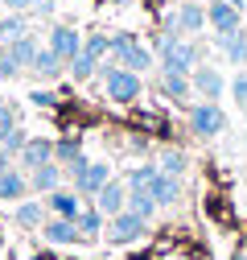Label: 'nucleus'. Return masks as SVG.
<instances>
[{"label":"nucleus","mask_w":247,"mask_h":260,"mask_svg":"<svg viewBox=\"0 0 247 260\" xmlns=\"http://www.w3.org/2000/svg\"><path fill=\"white\" fill-rule=\"evenodd\" d=\"M99 87H103V95L111 104H119V108H132V104H140V95H144V75H136V71H124V67H115V62H99Z\"/></svg>","instance_id":"nucleus-1"},{"label":"nucleus","mask_w":247,"mask_h":260,"mask_svg":"<svg viewBox=\"0 0 247 260\" xmlns=\"http://www.w3.org/2000/svg\"><path fill=\"white\" fill-rule=\"evenodd\" d=\"M107 62H115V67H124V71H136V75H148L152 67H157V54H152V46L140 42L136 34L119 29V34H111V54H107Z\"/></svg>","instance_id":"nucleus-2"},{"label":"nucleus","mask_w":247,"mask_h":260,"mask_svg":"<svg viewBox=\"0 0 247 260\" xmlns=\"http://www.w3.org/2000/svg\"><path fill=\"white\" fill-rule=\"evenodd\" d=\"M62 170H66V186L78 190L87 203H91V199H95V194L111 182V166H107V161H91L87 153H78L70 166H62Z\"/></svg>","instance_id":"nucleus-3"},{"label":"nucleus","mask_w":247,"mask_h":260,"mask_svg":"<svg viewBox=\"0 0 247 260\" xmlns=\"http://www.w3.org/2000/svg\"><path fill=\"white\" fill-rule=\"evenodd\" d=\"M185 120H190V133L198 141H214V137L227 133V112L219 104H206V100H198V104L185 108Z\"/></svg>","instance_id":"nucleus-4"},{"label":"nucleus","mask_w":247,"mask_h":260,"mask_svg":"<svg viewBox=\"0 0 247 260\" xmlns=\"http://www.w3.org/2000/svg\"><path fill=\"white\" fill-rule=\"evenodd\" d=\"M144 236H148V219H140V215H132V211H119V215H111V219L103 223V240L115 244V248L140 244Z\"/></svg>","instance_id":"nucleus-5"},{"label":"nucleus","mask_w":247,"mask_h":260,"mask_svg":"<svg viewBox=\"0 0 247 260\" xmlns=\"http://www.w3.org/2000/svg\"><path fill=\"white\" fill-rule=\"evenodd\" d=\"M157 62L169 75H194V67H202V46L190 42V38H177L165 54H157Z\"/></svg>","instance_id":"nucleus-6"},{"label":"nucleus","mask_w":247,"mask_h":260,"mask_svg":"<svg viewBox=\"0 0 247 260\" xmlns=\"http://www.w3.org/2000/svg\"><path fill=\"white\" fill-rule=\"evenodd\" d=\"M161 25H169V29H177L181 38H198L202 29H206V5L202 0H190V5H177Z\"/></svg>","instance_id":"nucleus-7"},{"label":"nucleus","mask_w":247,"mask_h":260,"mask_svg":"<svg viewBox=\"0 0 247 260\" xmlns=\"http://www.w3.org/2000/svg\"><path fill=\"white\" fill-rule=\"evenodd\" d=\"M206 29L214 38L239 34V29H243V13L231 5V0H214V5H206Z\"/></svg>","instance_id":"nucleus-8"},{"label":"nucleus","mask_w":247,"mask_h":260,"mask_svg":"<svg viewBox=\"0 0 247 260\" xmlns=\"http://www.w3.org/2000/svg\"><path fill=\"white\" fill-rule=\"evenodd\" d=\"M190 87H194V95L198 100H206V104H219L223 100V91H227V79H223V71H214V67H194V75H190Z\"/></svg>","instance_id":"nucleus-9"},{"label":"nucleus","mask_w":247,"mask_h":260,"mask_svg":"<svg viewBox=\"0 0 247 260\" xmlns=\"http://www.w3.org/2000/svg\"><path fill=\"white\" fill-rule=\"evenodd\" d=\"M46 46L62 58V62H70L78 50H83V34L74 25H66V21H58V25H50V38H46Z\"/></svg>","instance_id":"nucleus-10"},{"label":"nucleus","mask_w":247,"mask_h":260,"mask_svg":"<svg viewBox=\"0 0 247 260\" xmlns=\"http://www.w3.org/2000/svg\"><path fill=\"white\" fill-rule=\"evenodd\" d=\"M50 161H54V141H50V137H29V141H25V149L17 153V170L33 174V170L50 166Z\"/></svg>","instance_id":"nucleus-11"},{"label":"nucleus","mask_w":247,"mask_h":260,"mask_svg":"<svg viewBox=\"0 0 247 260\" xmlns=\"http://www.w3.org/2000/svg\"><path fill=\"white\" fill-rule=\"evenodd\" d=\"M46 211L50 215H58V219H78V211H83V194L78 190H70V186H62V190H54V194H46Z\"/></svg>","instance_id":"nucleus-12"},{"label":"nucleus","mask_w":247,"mask_h":260,"mask_svg":"<svg viewBox=\"0 0 247 260\" xmlns=\"http://www.w3.org/2000/svg\"><path fill=\"white\" fill-rule=\"evenodd\" d=\"M91 203H95L107 219L111 215H119V211H128V182H119V178H111L99 194H95V199H91Z\"/></svg>","instance_id":"nucleus-13"},{"label":"nucleus","mask_w":247,"mask_h":260,"mask_svg":"<svg viewBox=\"0 0 247 260\" xmlns=\"http://www.w3.org/2000/svg\"><path fill=\"white\" fill-rule=\"evenodd\" d=\"M42 240H46V244H58V248H66V244H83L78 223H74V219H58V215H50V219L42 223Z\"/></svg>","instance_id":"nucleus-14"},{"label":"nucleus","mask_w":247,"mask_h":260,"mask_svg":"<svg viewBox=\"0 0 247 260\" xmlns=\"http://www.w3.org/2000/svg\"><path fill=\"white\" fill-rule=\"evenodd\" d=\"M62 186H66V170H62L58 161H50V166H42V170L29 174V190H33L37 199H46V194H54Z\"/></svg>","instance_id":"nucleus-15"},{"label":"nucleus","mask_w":247,"mask_h":260,"mask_svg":"<svg viewBox=\"0 0 247 260\" xmlns=\"http://www.w3.org/2000/svg\"><path fill=\"white\" fill-rule=\"evenodd\" d=\"M157 87H161V95H165V100H169V104H177V108H190V100H194L190 75H169V71H161Z\"/></svg>","instance_id":"nucleus-16"},{"label":"nucleus","mask_w":247,"mask_h":260,"mask_svg":"<svg viewBox=\"0 0 247 260\" xmlns=\"http://www.w3.org/2000/svg\"><path fill=\"white\" fill-rule=\"evenodd\" d=\"M29 194H33V190H29V174L25 170H5V174H0V203H21V199H29Z\"/></svg>","instance_id":"nucleus-17"},{"label":"nucleus","mask_w":247,"mask_h":260,"mask_svg":"<svg viewBox=\"0 0 247 260\" xmlns=\"http://www.w3.org/2000/svg\"><path fill=\"white\" fill-rule=\"evenodd\" d=\"M0 50H5L13 62H17V67L21 71H29V67H33V58H37V50H42V42L33 38V34H21V38H13V42H5V46H0Z\"/></svg>","instance_id":"nucleus-18"},{"label":"nucleus","mask_w":247,"mask_h":260,"mask_svg":"<svg viewBox=\"0 0 247 260\" xmlns=\"http://www.w3.org/2000/svg\"><path fill=\"white\" fill-rule=\"evenodd\" d=\"M29 75L42 79V83H54V79L66 75V62H62L50 46H42V50H37V58H33V67H29Z\"/></svg>","instance_id":"nucleus-19"},{"label":"nucleus","mask_w":247,"mask_h":260,"mask_svg":"<svg viewBox=\"0 0 247 260\" xmlns=\"http://www.w3.org/2000/svg\"><path fill=\"white\" fill-rule=\"evenodd\" d=\"M148 194L157 199V207H161V211H169V207H177V203H181V178L157 174V178H152V186H148Z\"/></svg>","instance_id":"nucleus-20"},{"label":"nucleus","mask_w":247,"mask_h":260,"mask_svg":"<svg viewBox=\"0 0 247 260\" xmlns=\"http://www.w3.org/2000/svg\"><path fill=\"white\" fill-rule=\"evenodd\" d=\"M214 46L223 50V58L231 62L235 71L247 67V29H239V34H227V38H214Z\"/></svg>","instance_id":"nucleus-21"},{"label":"nucleus","mask_w":247,"mask_h":260,"mask_svg":"<svg viewBox=\"0 0 247 260\" xmlns=\"http://www.w3.org/2000/svg\"><path fill=\"white\" fill-rule=\"evenodd\" d=\"M13 219H17V227H42L46 219H50V211H46V203L42 199H21L17 203V211H13Z\"/></svg>","instance_id":"nucleus-22"},{"label":"nucleus","mask_w":247,"mask_h":260,"mask_svg":"<svg viewBox=\"0 0 247 260\" xmlns=\"http://www.w3.org/2000/svg\"><path fill=\"white\" fill-rule=\"evenodd\" d=\"M103 219H107V215H103L95 203H83V211H78V219H74V223H78V236H83V244L103 236Z\"/></svg>","instance_id":"nucleus-23"},{"label":"nucleus","mask_w":247,"mask_h":260,"mask_svg":"<svg viewBox=\"0 0 247 260\" xmlns=\"http://www.w3.org/2000/svg\"><path fill=\"white\" fill-rule=\"evenodd\" d=\"M157 170H161V174H169V178H181L185 170H190V157H185V149L169 145V149H161V153H157Z\"/></svg>","instance_id":"nucleus-24"},{"label":"nucleus","mask_w":247,"mask_h":260,"mask_svg":"<svg viewBox=\"0 0 247 260\" xmlns=\"http://www.w3.org/2000/svg\"><path fill=\"white\" fill-rule=\"evenodd\" d=\"M66 75H70L74 83H87V79H95V75H99V58H91L87 50H78V54L66 62Z\"/></svg>","instance_id":"nucleus-25"},{"label":"nucleus","mask_w":247,"mask_h":260,"mask_svg":"<svg viewBox=\"0 0 247 260\" xmlns=\"http://www.w3.org/2000/svg\"><path fill=\"white\" fill-rule=\"evenodd\" d=\"M21 34H29V13H9V17H0V46L13 42V38H21Z\"/></svg>","instance_id":"nucleus-26"},{"label":"nucleus","mask_w":247,"mask_h":260,"mask_svg":"<svg viewBox=\"0 0 247 260\" xmlns=\"http://www.w3.org/2000/svg\"><path fill=\"white\" fill-rule=\"evenodd\" d=\"M128 211H132V215H140V219H152L161 207H157V199H152L148 190H128Z\"/></svg>","instance_id":"nucleus-27"},{"label":"nucleus","mask_w":247,"mask_h":260,"mask_svg":"<svg viewBox=\"0 0 247 260\" xmlns=\"http://www.w3.org/2000/svg\"><path fill=\"white\" fill-rule=\"evenodd\" d=\"M157 174H161V170H157V161H144V166H136V170L124 178V182H128V190H148Z\"/></svg>","instance_id":"nucleus-28"},{"label":"nucleus","mask_w":247,"mask_h":260,"mask_svg":"<svg viewBox=\"0 0 247 260\" xmlns=\"http://www.w3.org/2000/svg\"><path fill=\"white\" fill-rule=\"evenodd\" d=\"M83 50H87L91 58H99V62H103V58L111 54V34H103V29H95V34H87V38H83Z\"/></svg>","instance_id":"nucleus-29"},{"label":"nucleus","mask_w":247,"mask_h":260,"mask_svg":"<svg viewBox=\"0 0 247 260\" xmlns=\"http://www.w3.org/2000/svg\"><path fill=\"white\" fill-rule=\"evenodd\" d=\"M78 153H83V141H78V137H62V141H54V161H58V166H70Z\"/></svg>","instance_id":"nucleus-30"},{"label":"nucleus","mask_w":247,"mask_h":260,"mask_svg":"<svg viewBox=\"0 0 247 260\" xmlns=\"http://www.w3.org/2000/svg\"><path fill=\"white\" fill-rule=\"evenodd\" d=\"M227 87H231L235 108H239V112H247V67H243V71H235V79H231Z\"/></svg>","instance_id":"nucleus-31"},{"label":"nucleus","mask_w":247,"mask_h":260,"mask_svg":"<svg viewBox=\"0 0 247 260\" xmlns=\"http://www.w3.org/2000/svg\"><path fill=\"white\" fill-rule=\"evenodd\" d=\"M13 128H17V108L5 100V95H0V145L9 141V133H13Z\"/></svg>","instance_id":"nucleus-32"},{"label":"nucleus","mask_w":247,"mask_h":260,"mask_svg":"<svg viewBox=\"0 0 247 260\" xmlns=\"http://www.w3.org/2000/svg\"><path fill=\"white\" fill-rule=\"evenodd\" d=\"M25 141H29V133H25V128H21V124H17V128H13V133H9V141H5V149H9L13 157H17V153L25 149Z\"/></svg>","instance_id":"nucleus-33"},{"label":"nucleus","mask_w":247,"mask_h":260,"mask_svg":"<svg viewBox=\"0 0 247 260\" xmlns=\"http://www.w3.org/2000/svg\"><path fill=\"white\" fill-rule=\"evenodd\" d=\"M21 75H25V71L17 67V62H13L5 50H0V79H21Z\"/></svg>","instance_id":"nucleus-34"},{"label":"nucleus","mask_w":247,"mask_h":260,"mask_svg":"<svg viewBox=\"0 0 247 260\" xmlns=\"http://www.w3.org/2000/svg\"><path fill=\"white\" fill-rule=\"evenodd\" d=\"M29 100H33L37 108H58V95H54V91H42V87H37L33 95H29Z\"/></svg>","instance_id":"nucleus-35"},{"label":"nucleus","mask_w":247,"mask_h":260,"mask_svg":"<svg viewBox=\"0 0 247 260\" xmlns=\"http://www.w3.org/2000/svg\"><path fill=\"white\" fill-rule=\"evenodd\" d=\"M0 5H5L9 13H29V9H33V0H0Z\"/></svg>","instance_id":"nucleus-36"},{"label":"nucleus","mask_w":247,"mask_h":260,"mask_svg":"<svg viewBox=\"0 0 247 260\" xmlns=\"http://www.w3.org/2000/svg\"><path fill=\"white\" fill-rule=\"evenodd\" d=\"M29 13H37V17H50L54 13V0H33V9Z\"/></svg>","instance_id":"nucleus-37"},{"label":"nucleus","mask_w":247,"mask_h":260,"mask_svg":"<svg viewBox=\"0 0 247 260\" xmlns=\"http://www.w3.org/2000/svg\"><path fill=\"white\" fill-rule=\"evenodd\" d=\"M13 166H17V157H13L5 145H0V174H5V170H13Z\"/></svg>","instance_id":"nucleus-38"},{"label":"nucleus","mask_w":247,"mask_h":260,"mask_svg":"<svg viewBox=\"0 0 247 260\" xmlns=\"http://www.w3.org/2000/svg\"><path fill=\"white\" fill-rule=\"evenodd\" d=\"M231 5H235V9H239V13H243V9H247V0H231Z\"/></svg>","instance_id":"nucleus-39"},{"label":"nucleus","mask_w":247,"mask_h":260,"mask_svg":"<svg viewBox=\"0 0 247 260\" xmlns=\"http://www.w3.org/2000/svg\"><path fill=\"white\" fill-rule=\"evenodd\" d=\"M173 5H190V0H173Z\"/></svg>","instance_id":"nucleus-40"},{"label":"nucleus","mask_w":247,"mask_h":260,"mask_svg":"<svg viewBox=\"0 0 247 260\" xmlns=\"http://www.w3.org/2000/svg\"><path fill=\"white\" fill-rule=\"evenodd\" d=\"M115 5H128V0H115Z\"/></svg>","instance_id":"nucleus-41"},{"label":"nucleus","mask_w":247,"mask_h":260,"mask_svg":"<svg viewBox=\"0 0 247 260\" xmlns=\"http://www.w3.org/2000/svg\"><path fill=\"white\" fill-rule=\"evenodd\" d=\"M202 5H214V0H202Z\"/></svg>","instance_id":"nucleus-42"}]
</instances>
